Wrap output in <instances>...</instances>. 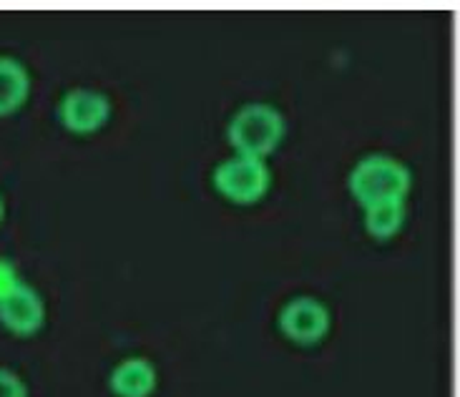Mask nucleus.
<instances>
[{"mask_svg": "<svg viewBox=\"0 0 460 397\" xmlns=\"http://www.w3.org/2000/svg\"><path fill=\"white\" fill-rule=\"evenodd\" d=\"M408 189L411 172L387 154L365 156L349 174V191L365 209L387 201H405Z\"/></svg>", "mask_w": 460, "mask_h": 397, "instance_id": "1", "label": "nucleus"}, {"mask_svg": "<svg viewBox=\"0 0 460 397\" xmlns=\"http://www.w3.org/2000/svg\"><path fill=\"white\" fill-rule=\"evenodd\" d=\"M285 138V119L270 103H247L229 124V141L239 156L264 159Z\"/></svg>", "mask_w": 460, "mask_h": 397, "instance_id": "2", "label": "nucleus"}, {"mask_svg": "<svg viewBox=\"0 0 460 397\" xmlns=\"http://www.w3.org/2000/svg\"><path fill=\"white\" fill-rule=\"evenodd\" d=\"M272 184V172L264 159L252 156H232L217 166L214 172V187L217 191L234 204H254L260 201Z\"/></svg>", "mask_w": 460, "mask_h": 397, "instance_id": "3", "label": "nucleus"}, {"mask_svg": "<svg viewBox=\"0 0 460 397\" xmlns=\"http://www.w3.org/2000/svg\"><path fill=\"white\" fill-rule=\"evenodd\" d=\"M279 330L297 345H317L330 332V312L312 297H295L279 312Z\"/></svg>", "mask_w": 460, "mask_h": 397, "instance_id": "4", "label": "nucleus"}, {"mask_svg": "<svg viewBox=\"0 0 460 397\" xmlns=\"http://www.w3.org/2000/svg\"><path fill=\"white\" fill-rule=\"evenodd\" d=\"M109 116H111V101L101 91H91V88H74L58 103V119L74 134L96 131L109 121Z\"/></svg>", "mask_w": 460, "mask_h": 397, "instance_id": "5", "label": "nucleus"}, {"mask_svg": "<svg viewBox=\"0 0 460 397\" xmlns=\"http://www.w3.org/2000/svg\"><path fill=\"white\" fill-rule=\"evenodd\" d=\"M43 320H46L43 299L31 285L21 282L8 297L0 299V324L11 330L13 335H33L43 327Z\"/></svg>", "mask_w": 460, "mask_h": 397, "instance_id": "6", "label": "nucleus"}, {"mask_svg": "<svg viewBox=\"0 0 460 397\" xmlns=\"http://www.w3.org/2000/svg\"><path fill=\"white\" fill-rule=\"evenodd\" d=\"M156 380V367L146 357H128L113 367L109 385L116 397H151Z\"/></svg>", "mask_w": 460, "mask_h": 397, "instance_id": "7", "label": "nucleus"}, {"mask_svg": "<svg viewBox=\"0 0 460 397\" xmlns=\"http://www.w3.org/2000/svg\"><path fill=\"white\" fill-rule=\"evenodd\" d=\"M31 91V78L21 63L0 56V116H8L23 106Z\"/></svg>", "mask_w": 460, "mask_h": 397, "instance_id": "8", "label": "nucleus"}, {"mask_svg": "<svg viewBox=\"0 0 460 397\" xmlns=\"http://www.w3.org/2000/svg\"><path fill=\"white\" fill-rule=\"evenodd\" d=\"M405 224V201H387L365 209V226L375 239H390Z\"/></svg>", "mask_w": 460, "mask_h": 397, "instance_id": "9", "label": "nucleus"}, {"mask_svg": "<svg viewBox=\"0 0 460 397\" xmlns=\"http://www.w3.org/2000/svg\"><path fill=\"white\" fill-rule=\"evenodd\" d=\"M18 285H21V277H18L15 264L5 257H0V299L8 297Z\"/></svg>", "mask_w": 460, "mask_h": 397, "instance_id": "10", "label": "nucleus"}, {"mask_svg": "<svg viewBox=\"0 0 460 397\" xmlns=\"http://www.w3.org/2000/svg\"><path fill=\"white\" fill-rule=\"evenodd\" d=\"M25 385L23 380L11 370H3L0 367V397H25Z\"/></svg>", "mask_w": 460, "mask_h": 397, "instance_id": "11", "label": "nucleus"}, {"mask_svg": "<svg viewBox=\"0 0 460 397\" xmlns=\"http://www.w3.org/2000/svg\"><path fill=\"white\" fill-rule=\"evenodd\" d=\"M3 211H5V207H3V197H0V219H3Z\"/></svg>", "mask_w": 460, "mask_h": 397, "instance_id": "12", "label": "nucleus"}]
</instances>
